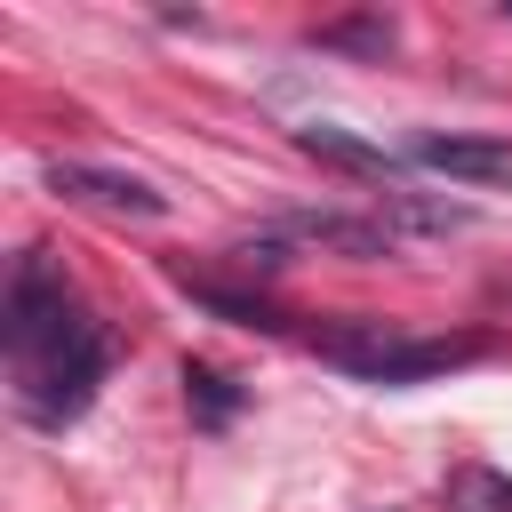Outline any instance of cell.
Here are the masks:
<instances>
[{
	"mask_svg": "<svg viewBox=\"0 0 512 512\" xmlns=\"http://www.w3.org/2000/svg\"><path fill=\"white\" fill-rule=\"evenodd\" d=\"M312 352L360 384H424V376H456L488 360V336H400L384 320H344V328H320Z\"/></svg>",
	"mask_w": 512,
	"mask_h": 512,
	"instance_id": "6da1fadb",
	"label": "cell"
},
{
	"mask_svg": "<svg viewBox=\"0 0 512 512\" xmlns=\"http://www.w3.org/2000/svg\"><path fill=\"white\" fill-rule=\"evenodd\" d=\"M104 368H112V336H104V320L72 312V320L32 352V360H16V408H24V424L64 432V424L96 400Z\"/></svg>",
	"mask_w": 512,
	"mask_h": 512,
	"instance_id": "7a4b0ae2",
	"label": "cell"
},
{
	"mask_svg": "<svg viewBox=\"0 0 512 512\" xmlns=\"http://www.w3.org/2000/svg\"><path fill=\"white\" fill-rule=\"evenodd\" d=\"M80 304H72V288H64V272H56V256L48 248H24L16 264H8V296H0V344H8V368L16 360H32L64 320H72Z\"/></svg>",
	"mask_w": 512,
	"mask_h": 512,
	"instance_id": "3957f363",
	"label": "cell"
},
{
	"mask_svg": "<svg viewBox=\"0 0 512 512\" xmlns=\"http://www.w3.org/2000/svg\"><path fill=\"white\" fill-rule=\"evenodd\" d=\"M272 232H280L288 248H336V256H360V264L392 256V232H384L376 216H344V208H296V216H280Z\"/></svg>",
	"mask_w": 512,
	"mask_h": 512,
	"instance_id": "277c9868",
	"label": "cell"
},
{
	"mask_svg": "<svg viewBox=\"0 0 512 512\" xmlns=\"http://www.w3.org/2000/svg\"><path fill=\"white\" fill-rule=\"evenodd\" d=\"M408 160L432 168V176L480 184V192H488V184H512V144H504V136H416Z\"/></svg>",
	"mask_w": 512,
	"mask_h": 512,
	"instance_id": "5b68a950",
	"label": "cell"
},
{
	"mask_svg": "<svg viewBox=\"0 0 512 512\" xmlns=\"http://www.w3.org/2000/svg\"><path fill=\"white\" fill-rule=\"evenodd\" d=\"M48 184L72 192V200H96V208H120V216H160L168 200L144 184V176H120V168H88V160H48Z\"/></svg>",
	"mask_w": 512,
	"mask_h": 512,
	"instance_id": "8992f818",
	"label": "cell"
},
{
	"mask_svg": "<svg viewBox=\"0 0 512 512\" xmlns=\"http://www.w3.org/2000/svg\"><path fill=\"white\" fill-rule=\"evenodd\" d=\"M296 144H304L312 160H328V168H344V176H368V184H384V192H400V160H392L384 144H360L352 128H328V120H312V128H296Z\"/></svg>",
	"mask_w": 512,
	"mask_h": 512,
	"instance_id": "52a82bcc",
	"label": "cell"
},
{
	"mask_svg": "<svg viewBox=\"0 0 512 512\" xmlns=\"http://www.w3.org/2000/svg\"><path fill=\"white\" fill-rule=\"evenodd\" d=\"M176 288H184L192 304H208L216 320H232V328H264V336L288 328V312H280L272 296H256V288H224V280H192V272H176Z\"/></svg>",
	"mask_w": 512,
	"mask_h": 512,
	"instance_id": "ba28073f",
	"label": "cell"
},
{
	"mask_svg": "<svg viewBox=\"0 0 512 512\" xmlns=\"http://www.w3.org/2000/svg\"><path fill=\"white\" fill-rule=\"evenodd\" d=\"M184 408H192V424L224 432V424L240 416V384H232L224 368H208V360H184Z\"/></svg>",
	"mask_w": 512,
	"mask_h": 512,
	"instance_id": "9c48e42d",
	"label": "cell"
},
{
	"mask_svg": "<svg viewBox=\"0 0 512 512\" xmlns=\"http://www.w3.org/2000/svg\"><path fill=\"white\" fill-rule=\"evenodd\" d=\"M376 224L392 232H464L472 224V208H448V200H416V192H384V208H376Z\"/></svg>",
	"mask_w": 512,
	"mask_h": 512,
	"instance_id": "30bf717a",
	"label": "cell"
},
{
	"mask_svg": "<svg viewBox=\"0 0 512 512\" xmlns=\"http://www.w3.org/2000/svg\"><path fill=\"white\" fill-rule=\"evenodd\" d=\"M392 40H400L392 16H336L312 32V48H344V56H392Z\"/></svg>",
	"mask_w": 512,
	"mask_h": 512,
	"instance_id": "8fae6325",
	"label": "cell"
},
{
	"mask_svg": "<svg viewBox=\"0 0 512 512\" xmlns=\"http://www.w3.org/2000/svg\"><path fill=\"white\" fill-rule=\"evenodd\" d=\"M448 496H456V512H512V480L488 472V464H464L448 480Z\"/></svg>",
	"mask_w": 512,
	"mask_h": 512,
	"instance_id": "7c38bea8",
	"label": "cell"
}]
</instances>
